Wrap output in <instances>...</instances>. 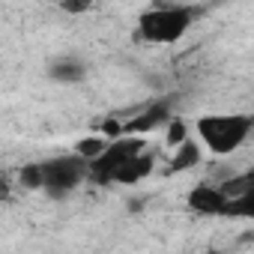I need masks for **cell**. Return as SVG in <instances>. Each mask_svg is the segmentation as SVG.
<instances>
[{
  "label": "cell",
  "mask_w": 254,
  "mask_h": 254,
  "mask_svg": "<svg viewBox=\"0 0 254 254\" xmlns=\"http://www.w3.org/2000/svg\"><path fill=\"white\" fill-rule=\"evenodd\" d=\"M138 153H144V138H123L120 135V141L108 144V150L90 162V177L99 183H114V174Z\"/></svg>",
  "instance_id": "obj_4"
},
{
  "label": "cell",
  "mask_w": 254,
  "mask_h": 254,
  "mask_svg": "<svg viewBox=\"0 0 254 254\" xmlns=\"http://www.w3.org/2000/svg\"><path fill=\"white\" fill-rule=\"evenodd\" d=\"M254 132L248 114H203L194 120V135L212 156L236 153Z\"/></svg>",
  "instance_id": "obj_1"
},
{
  "label": "cell",
  "mask_w": 254,
  "mask_h": 254,
  "mask_svg": "<svg viewBox=\"0 0 254 254\" xmlns=\"http://www.w3.org/2000/svg\"><path fill=\"white\" fill-rule=\"evenodd\" d=\"M227 191L221 186H209V183H200L189 191V206L200 215H224L227 212Z\"/></svg>",
  "instance_id": "obj_5"
},
{
  "label": "cell",
  "mask_w": 254,
  "mask_h": 254,
  "mask_svg": "<svg viewBox=\"0 0 254 254\" xmlns=\"http://www.w3.org/2000/svg\"><path fill=\"white\" fill-rule=\"evenodd\" d=\"M165 108H168V105H156L147 117H138V120L129 126V129H132V132H150L153 126H159V123H165V120H168V111H165Z\"/></svg>",
  "instance_id": "obj_11"
},
{
  "label": "cell",
  "mask_w": 254,
  "mask_h": 254,
  "mask_svg": "<svg viewBox=\"0 0 254 254\" xmlns=\"http://www.w3.org/2000/svg\"><path fill=\"white\" fill-rule=\"evenodd\" d=\"M186 138H189V129H186V123H183L180 117L168 120V144H171V147H180Z\"/></svg>",
  "instance_id": "obj_12"
},
{
  "label": "cell",
  "mask_w": 254,
  "mask_h": 254,
  "mask_svg": "<svg viewBox=\"0 0 254 254\" xmlns=\"http://www.w3.org/2000/svg\"><path fill=\"white\" fill-rule=\"evenodd\" d=\"M224 215L227 218H248V221H254V183L251 180H248V186L239 194H233L227 200V212Z\"/></svg>",
  "instance_id": "obj_8"
},
{
  "label": "cell",
  "mask_w": 254,
  "mask_h": 254,
  "mask_svg": "<svg viewBox=\"0 0 254 254\" xmlns=\"http://www.w3.org/2000/svg\"><path fill=\"white\" fill-rule=\"evenodd\" d=\"M194 12L197 9L177 6V3L147 9V12L138 15V39L141 42H150V45H174L194 24V18H197Z\"/></svg>",
  "instance_id": "obj_2"
},
{
  "label": "cell",
  "mask_w": 254,
  "mask_h": 254,
  "mask_svg": "<svg viewBox=\"0 0 254 254\" xmlns=\"http://www.w3.org/2000/svg\"><path fill=\"white\" fill-rule=\"evenodd\" d=\"M153 168H156V159L150 153H138V156H132L129 162L114 174V183H120V186H138V183H144L153 174Z\"/></svg>",
  "instance_id": "obj_6"
},
{
  "label": "cell",
  "mask_w": 254,
  "mask_h": 254,
  "mask_svg": "<svg viewBox=\"0 0 254 254\" xmlns=\"http://www.w3.org/2000/svg\"><path fill=\"white\" fill-rule=\"evenodd\" d=\"M84 75H87V66L78 57H57L48 66V78L57 84H78V81H84Z\"/></svg>",
  "instance_id": "obj_7"
},
{
  "label": "cell",
  "mask_w": 254,
  "mask_h": 254,
  "mask_svg": "<svg viewBox=\"0 0 254 254\" xmlns=\"http://www.w3.org/2000/svg\"><path fill=\"white\" fill-rule=\"evenodd\" d=\"M197 162H200V144L191 141V138H186V141L177 147L174 159H171V174H183V171L194 168Z\"/></svg>",
  "instance_id": "obj_9"
},
{
  "label": "cell",
  "mask_w": 254,
  "mask_h": 254,
  "mask_svg": "<svg viewBox=\"0 0 254 254\" xmlns=\"http://www.w3.org/2000/svg\"><path fill=\"white\" fill-rule=\"evenodd\" d=\"M84 177H90V162L81 159L78 153L42 162V189L54 197H63L72 189H78Z\"/></svg>",
  "instance_id": "obj_3"
},
{
  "label": "cell",
  "mask_w": 254,
  "mask_h": 254,
  "mask_svg": "<svg viewBox=\"0 0 254 254\" xmlns=\"http://www.w3.org/2000/svg\"><path fill=\"white\" fill-rule=\"evenodd\" d=\"M21 183H24L27 189H42V162L27 165V168L21 171Z\"/></svg>",
  "instance_id": "obj_13"
},
{
  "label": "cell",
  "mask_w": 254,
  "mask_h": 254,
  "mask_svg": "<svg viewBox=\"0 0 254 254\" xmlns=\"http://www.w3.org/2000/svg\"><path fill=\"white\" fill-rule=\"evenodd\" d=\"M105 150H108V141H105V138H99V135H87V138H81V141L75 144V150H72V153H78L81 159L93 162V159H99Z\"/></svg>",
  "instance_id": "obj_10"
}]
</instances>
